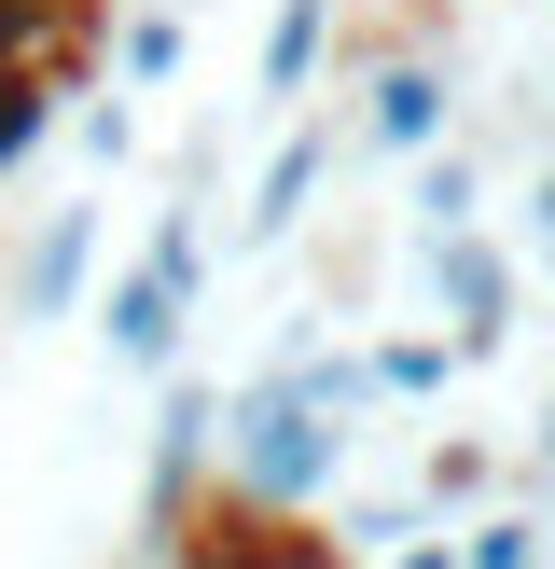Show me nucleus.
I'll return each mask as SVG.
<instances>
[{"instance_id":"nucleus-12","label":"nucleus","mask_w":555,"mask_h":569,"mask_svg":"<svg viewBox=\"0 0 555 569\" xmlns=\"http://www.w3.org/2000/svg\"><path fill=\"white\" fill-rule=\"evenodd\" d=\"M181 56H194V14H181V0H125V28H111V83L153 98V83H181Z\"/></svg>"},{"instance_id":"nucleus-18","label":"nucleus","mask_w":555,"mask_h":569,"mask_svg":"<svg viewBox=\"0 0 555 569\" xmlns=\"http://www.w3.org/2000/svg\"><path fill=\"white\" fill-rule=\"evenodd\" d=\"M527 500H555V376H542V417H527V472H514Z\"/></svg>"},{"instance_id":"nucleus-4","label":"nucleus","mask_w":555,"mask_h":569,"mask_svg":"<svg viewBox=\"0 0 555 569\" xmlns=\"http://www.w3.org/2000/svg\"><path fill=\"white\" fill-rule=\"evenodd\" d=\"M209 487H222V376L167 361L153 376V445H139V569L181 556V528L209 515Z\"/></svg>"},{"instance_id":"nucleus-1","label":"nucleus","mask_w":555,"mask_h":569,"mask_svg":"<svg viewBox=\"0 0 555 569\" xmlns=\"http://www.w3.org/2000/svg\"><path fill=\"white\" fill-rule=\"evenodd\" d=\"M361 431L347 417H320L278 361H250L236 389H222V500H250V515H320L333 487H347Z\"/></svg>"},{"instance_id":"nucleus-21","label":"nucleus","mask_w":555,"mask_h":569,"mask_svg":"<svg viewBox=\"0 0 555 569\" xmlns=\"http://www.w3.org/2000/svg\"><path fill=\"white\" fill-rule=\"evenodd\" d=\"M181 14H209V0H181Z\"/></svg>"},{"instance_id":"nucleus-19","label":"nucleus","mask_w":555,"mask_h":569,"mask_svg":"<svg viewBox=\"0 0 555 569\" xmlns=\"http://www.w3.org/2000/svg\"><path fill=\"white\" fill-rule=\"evenodd\" d=\"M375 569H458V528H416V542H389Z\"/></svg>"},{"instance_id":"nucleus-3","label":"nucleus","mask_w":555,"mask_h":569,"mask_svg":"<svg viewBox=\"0 0 555 569\" xmlns=\"http://www.w3.org/2000/svg\"><path fill=\"white\" fill-rule=\"evenodd\" d=\"M333 111H347V139L375 167H416L431 139H458V56L416 28V42H347V70H333Z\"/></svg>"},{"instance_id":"nucleus-10","label":"nucleus","mask_w":555,"mask_h":569,"mask_svg":"<svg viewBox=\"0 0 555 569\" xmlns=\"http://www.w3.org/2000/svg\"><path fill=\"white\" fill-rule=\"evenodd\" d=\"M70 98H83V70H56V56H14V70H0V181L70 126Z\"/></svg>"},{"instance_id":"nucleus-11","label":"nucleus","mask_w":555,"mask_h":569,"mask_svg":"<svg viewBox=\"0 0 555 569\" xmlns=\"http://www.w3.org/2000/svg\"><path fill=\"white\" fill-rule=\"evenodd\" d=\"M458 569H555V500H527V487L472 500V528H458Z\"/></svg>"},{"instance_id":"nucleus-15","label":"nucleus","mask_w":555,"mask_h":569,"mask_svg":"<svg viewBox=\"0 0 555 569\" xmlns=\"http://www.w3.org/2000/svg\"><path fill=\"white\" fill-rule=\"evenodd\" d=\"M361 361H375V403H431V389L458 376V348H444V333H375Z\"/></svg>"},{"instance_id":"nucleus-16","label":"nucleus","mask_w":555,"mask_h":569,"mask_svg":"<svg viewBox=\"0 0 555 569\" xmlns=\"http://www.w3.org/2000/svg\"><path fill=\"white\" fill-rule=\"evenodd\" d=\"M70 153H83V181H111V167H139V98H125V83H98V98L70 111Z\"/></svg>"},{"instance_id":"nucleus-8","label":"nucleus","mask_w":555,"mask_h":569,"mask_svg":"<svg viewBox=\"0 0 555 569\" xmlns=\"http://www.w3.org/2000/svg\"><path fill=\"white\" fill-rule=\"evenodd\" d=\"M333 70H347V0H278V14H264V56H250V98L292 126V111L333 98Z\"/></svg>"},{"instance_id":"nucleus-13","label":"nucleus","mask_w":555,"mask_h":569,"mask_svg":"<svg viewBox=\"0 0 555 569\" xmlns=\"http://www.w3.org/2000/svg\"><path fill=\"white\" fill-rule=\"evenodd\" d=\"M403 487H416V515H472V500H500V487H514V472H500V459H486V445H472V431H458V445H431V459H416V472H403Z\"/></svg>"},{"instance_id":"nucleus-2","label":"nucleus","mask_w":555,"mask_h":569,"mask_svg":"<svg viewBox=\"0 0 555 569\" xmlns=\"http://www.w3.org/2000/svg\"><path fill=\"white\" fill-rule=\"evenodd\" d=\"M194 306H209V209H194V194H167L153 237L125 250V278L98 292V348H111V376L153 389L167 361L194 348Z\"/></svg>"},{"instance_id":"nucleus-9","label":"nucleus","mask_w":555,"mask_h":569,"mask_svg":"<svg viewBox=\"0 0 555 569\" xmlns=\"http://www.w3.org/2000/svg\"><path fill=\"white\" fill-rule=\"evenodd\" d=\"M486 181H500V167L472 153V126L431 139V153L403 167V237H472V222H486Z\"/></svg>"},{"instance_id":"nucleus-20","label":"nucleus","mask_w":555,"mask_h":569,"mask_svg":"<svg viewBox=\"0 0 555 569\" xmlns=\"http://www.w3.org/2000/svg\"><path fill=\"white\" fill-rule=\"evenodd\" d=\"M542 292H555V250H542Z\"/></svg>"},{"instance_id":"nucleus-7","label":"nucleus","mask_w":555,"mask_h":569,"mask_svg":"<svg viewBox=\"0 0 555 569\" xmlns=\"http://www.w3.org/2000/svg\"><path fill=\"white\" fill-rule=\"evenodd\" d=\"M416 278H431V306H444V348H458V376L514 348V250H500L486 222H472V237H416Z\"/></svg>"},{"instance_id":"nucleus-14","label":"nucleus","mask_w":555,"mask_h":569,"mask_svg":"<svg viewBox=\"0 0 555 569\" xmlns=\"http://www.w3.org/2000/svg\"><path fill=\"white\" fill-rule=\"evenodd\" d=\"M14 56L83 70V0H0V70H14Z\"/></svg>"},{"instance_id":"nucleus-17","label":"nucleus","mask_w":555,"mask_h":569,"mask_svg":"<svg viewBox=\"0 0 555 569\" xmlns=\"http://www.w3.org/2000/svg\"><path fill=\"white\" fill-rule=\"evenodd\" d=\"M514 237H527V250H555V153H542V167H514Z\"/></svg>"},{"instance_id":"nucleus-5","label":"nucleus","mask_w":555,"mask_h":569,"mask_svg":"<svg viewBox=\"0 0 555 569\" xmlns=\"http://www.w3.org/2000/svg\"><path fill=\"white\" fill-rule=\"evenodd\" d=\"M98 194H56V209H28L14 222V250H0V333H42V320H70L83 292H98Z\"/></svg>"},{"instance_id":"nucleus-6","label":"nucleus","mask_w":555,"mask_h":569,"mask_svg":"<svg viewBox=\"0 0 555 569\" xmlns=\"http://www.w3.org/2000/svg\"><path fill=\"white\" fill-rule=\"evenodd\" d=\"M333 153H347V111H292V126H278V153L250 167V194H236V222H222V237L236 250H292L305 222H320V194H333Z\"/></svg>"}]
</instances>
